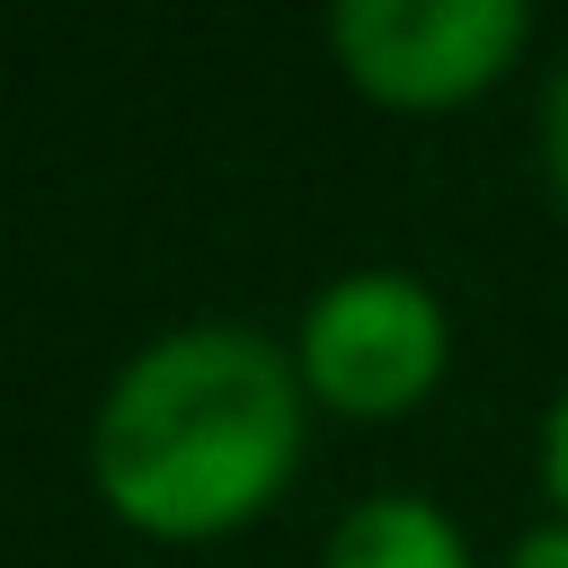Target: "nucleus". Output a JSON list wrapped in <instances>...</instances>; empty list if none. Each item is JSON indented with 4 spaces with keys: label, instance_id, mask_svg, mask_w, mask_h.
Wrapping results in <instances>:
<instances>
[{
    "label": "nucleus",
    "instance_id": "f257e3e1",
    "mask_svg": "<svg viewBox=\"0 0 568 568\" xmlns=\"http://www.w3.org/2000/svg\"><path fill=\"white\" fill-rule=\"evenodd\" d=\"M89 453L124 524L178 541L222 532L257 515L302 453V364L240 320H195L115 373Z\"/></svg>",
    "mask_w": 568,
    "mask_h": 568
},
{
    "label": "nucleus",
    "instance_id": "f03ea898",
    "mask_svg": "<svg viewBox=\"0 0 568 568\" xmlns=\"http://www.w3.org/2000/svg\"><path fill=\"white\" fill-rule=\"evenodd\" d=\"M293 364H302V382L320 399H337L355 417H390L444 373V311H435V293L417 275L355 266L302 311Z\"/></svg>",
    "mask_w": 568,
    "mask_h": 568
},
{
    "label": "nucleus",
    "instance_id": "7ed1b4c3",
    "mask_svg": "<svg viewBox=\"0 0 568 568\" xmlns=\"http://www.w3.org/2000/svg\"><path fill=\"white\" fill-rule=\"evenodd\" d=\"M524 0H337L328 44L337 62L399 106H444L497 80L524 53Z\"/></svg>",
    "mask_w": 568,
    "mask_h": 568
},
{
    "label": "nucleus",
    "instance_id": "20e7f679",
    "mask_svg": "<svg viewBox=\"0 0 568 568\" xmlns=\"http://www.w3.org/2000/svg\"><path fill=\"white\" fill-rule=\"evenodd\" d=\"M328 568H470L462 532L426 497H364L328 532Z\"/></svg>",
    "mask_w": 568,
    "mask_h": 568
},
{
    "label": "nucleus",
    "instance_id": "39448f33",
    "mask_svg": "<svg viewBox=\"0 0 568 568\" xmlns=\"http://www.w3.org/2000/svg\"><path fill=\"white\" fill-rule=\"evenodd\" d=\"M541 142H550V178H559V195H568V62H559V80H550V98H541Z\"/></svg>",
    "mask_w": 568,
    "mask_h": 568
},
{
    "label": "nucleus",
    "instance_id": "423d86ee",
    "mask_svg": "<svg viewBox=\"0 0 568 568\" xmlns=\"http://www.w3.org/2000/svg\"><path fill=\"white\" fill-rule=\"evenodd\" d=\"M541 479H550V497L568 506V390H559V408H550V426H541Z\"/></svg>",
    "mask_w": 568,
    "mask_h": 568
},
{
    "label": "nucleus",
    "instance_id": "0eeeda50",
    "mask_svg": "<svg viewBox=\"0 0 568 568\" xmlns=\"http://www.w3.org/2000/svg\"><path fill=\"white\" fill-rule=\"evenodd\" d=\"M506 568H568V524H541V532H524Z\"/></svg>",
    "mask_w": 568,
    "mask_h": 568
}]
</instances>
